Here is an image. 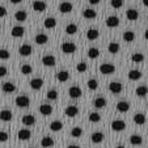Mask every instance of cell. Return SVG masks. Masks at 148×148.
Instances as JSON below:
<instances>
[{"instance_id":"bcb514c9","label":"cell","mask_w":148,"mask_h":148,"mask_svg":"<svg viewBox=\"0 0 148 148\" xmlns=\"http://www.w3.org/2000/svg\"><path fill=\"white\" fill-rule=\"evenodd\" d=\"M87 70H88V66L85 62H80V63H77V66H76V71H77V72H85Z\"/></svg>"},{"instance_id":"7a4b0ae2","label":"cell","mask_w":148,"mask_h":148,"mask_svg":"<svg viewBox=\"0 0 148 148\" xmlns=\"http://www.w3.org/2000/svg\"><path fill=\"white\" fill-rule=\"evenodd\" d=\"M98 70L102 75H113L115 72V66H113L112 63H102Z\"/></svg>"},{"instance_id":"c3c4849f","label":"cell","mask_w":148,"mask_h":148,"mask_svg":"<svg viewBox=\"0 0 148 148\" xmlns=\"http://www.w3.org/2000/svg\"><path fill=\"white\" fill-rule=\"evenodd\" d=\"M46 97H47L49 100H56V98H58V92H56L55 89H50L47 92V95H46Z\"/></svg>"},{"instance_id":"ba28073f","label":"cell","mask_w":148,"mask_h":148,"mask_svg":"<svg viewBox=\"0 0 148 148\" xmlns=\"http://www.w3.org/2000/svg\"><path fill=\"white\" fill-rule=\"evenodd\" d=\"M32 136V131L28 129H21L18 132H17V138L20 140H29Z\"/></svg>"},{"instance_id":"1f68e13d","label":"cell","mask_w":148,"mask_h":148,"mask_svg":"<svg viewBox=\"0 0 148 148\" xmlns=\"http://www.w3.org/2000/svg\"><path fill=\"white\" fill-rule=\"evenodd\" d=\"M83 16L85 17V18H88V20H92V18H96L97 13H96L95 9L87 8V9H84V11H83Z\"/></svg>"},{"instance_id":"6125c7cd","label":"cell","mask_w":148,"mask_h":148,"mask_svg":"<svg viewBox=\"0 0 148 148\" xmlns=\"http://www.w3.org/2000/svg\"><path fill=\"white\" fill-rule=\"evenodd\" d=\"M0 34H1V30H0Z\"/></svg>"},{"instance_id":"816d5d0a","label":"cell","mask_w":148,"mask_h":148,"mask_svg":"<svg viewBox=\"0 0 148 148\" xmlns=\"http://www.w3.org/2000/svg\"><path fill=\"white\" fill-rule=\"evenodd\" d=\"M7 13H8V12H7L5 7H1V5H0V18H1V17H5Z\"/></svg>"},{"instance_id":"9c48e42d","label":"cell","mask_w":148,"mask_h":148,"mask_svg":"<svg viewBox=\"0 0 148 148\" xmlns=\"http://www.w3.org/2000/svg\"><path fill=\"white\" fill-rule=\"evenodd\" d=\"M118 25H119V17L109 16L106 18V26H108V28H117Z\"/></svg>"},{"instance_id":"ffe728a7","label":"cell","mask_w":148,"mask_h":148,"mask_svg":"<svg viewBox=\"0 0 148 148\" xmlns=\"http://www.w3.org/2000/svg\"><path fill=\"white\" fill-rule=\"evenodd\" d=\"M68 79H70L68 71H59V72L56 73V80H58L59 83H66Z\"/></svg>"},{"instance_id":"8992f818","label":"cell","mask_w":148,"mask_h":148,"mask_svg":"<svg viewBox=\"0 0 148 148\" xmlns=\"http://www.w3.org/2000/svg\"><path fill=\"white\" fill-rule=\"evenodd\" d=\"M68 95H70L71 98H79L83 95V90H81V88L77 87V85H72V87L68 89Z\"/></svg>"},{"instance_id":"f546056e","label":"cell","mask_w":148,"mask_h":148,"mask_svg":"<svg viewBox=\"0 0 148 148\" xmlns=\"http://www.w3.org/2000/svg\"><path fill=\"white\" fill-rule=\"evenodd\" d=\"M43 25L46 29H54L56 26V20L54 17H47V18L43 21Z\"/></svg>"},{"instance_id":"6da1fadb","label":"cell","mask_w":148,"mask_h":148,"mask_svg":"<svg viewBox=\"0 0 148 148\" xmlns=\"http://www.w3.org/2000/svg\"><path fill=\"white\" fill-rule=\"evenodd\" d=\"M14 103H16L18 108H28L29 105H30V98L25 95L17 96L16 100H14Z\"/></svg>"},{"instance_id":"60d3db41","label":"cell","mask_w":148,"mask_h":148,"mask_svg":"<svg viewBox=\"0 0 148 148\" xmlns=\"http://www.w3.org/2000/svg\"><path fill=\"white\" fill-rule=\"evenodd\" d=\"M88 119H89V122H92V123H98L101 121V115L98 114V113H90Z\"/></svg>"},{"instance_id":"b9f144b4","label":"cell","mask_w":148,"mask_h":148,"mask_svg":"<svg viewBox=\"0 0 148 148\" xmlns=\"http://www.w3.org/2000/svg\"><path fill=\"white\" fill-rule=\"evenodd\" d=\"M87 85H88V88H89L90 90H96L98 88V81L96 80V79H89L88 83H87Z\"/></svg>"},{"instance_id":"f1b7e54d","label":"cell","mask_w":148,"mask_h":148,"mask_svg":"<svg viewBox=\"0 0 148 148\" xmlns=\"http://www.w3.org/2000/svg\"><path fill=\"white\" fill-rule=\"evenodd\" d=\"M98 36H100V32L97 29H89L87 32V39H89V41H96Z\"/></svg>"},{"instance_id":"91938a15","label":"cell","mask_w":148,"mask_h":148,"mask_svg":"<svg viewBox=\"0 0 148 148\" xmlns=\"http://www.w3.org/2000/svg\"><path fill=\"white\" fill-rule=\"evenodd\" d=\"M29 148H36V147H29Z\"/></svg>"},{"instance_id":"d6986e66","label":"cell","mask_w":148,"mask_h":148,"mask_svg":"<svg viewBox=\"0 0 148 148\" xmlns=\"http://www.w3.org/2000/svg\"><path fill=\"white\" fill-rule=\"evenodd\" d=\"M34 41H36L37 45H45V43H47L49 42V37L46 36V34H43V33H39V34H37L36 36Z\"/></svg>"},{"instance_id":"7402d4cb","label":"cell","mask_w":148,"mask_h":148,"mask_svg":"<svg viewBox=\"0 0 148 148\" xmlns=\"http://www.w3.org/2000/svg\"><path fill=\"white\" fill-rule=\"evenodd\" d=\"M14 18H16V21H18V23H23V21H25V20L28 18V13H26V11L20 9V11H17L16 13H14Z\"/></svg>"},{"instance_id":"f6af8a7d","label":"cell","mask_w":148,"mask_h":148,"mask_svg":"<svg viewBox=\"0 0 148 148\" xmlns=\"http://www.w3.org/2000/svg\"><path fill=\"white\" fill-rule=\"evenodd\" d=\"M11 58V53L5 49H0V59L1 60H7V59Z\"/></svg>"},{"instance_id":"e575fe53","label":"cell","mask_w":148,"mask_h":148,"mask_svg":"<svg viewBox=\"0 0 148 148\" xmlns=\"http://www.w3.org/2000/svg\"><path fill=\"white\" fill-rule=\"evenodd\" d=\"M135 93H136L138 97H144V96L148 95V88L145 85H140V87H138L135 89Z\"/></svg>"},{"instance_id":"f907efd6","label":"cell","mask_w":148,"mask_h":148,"mask_svg":"<svg viewBox=\"0 0 148 148\" xmlns=\"http://www.w3.org/2000/svg\"><path fill=\"white\" fill-rule=\"evenodd\" d=\"M7 73H8V70H7V67H4V66H0V77L5 76Z\"/></svg>"},{"instance_id":"cb8c5ba5","label":"cell","mask_w":148,"mask_h":148,"mask_svg":"<svg viewBox=\"0 0 148 148\" xmlns=\"http://www.w3.org/2000/svg\"><path fill=\"white\" fill-rule=\"evenodd\" d=\"M0 121H3V122H9L12 121V112L11 110H1L0 112Z\"/></svg>"},{"instance_id":"30bf717a","label":"cell","mask_w":148,"mask_h":148,"mask_svg":"<svg viewBox=\"0 0 148 148\" xmlns=\"http://www.w3.org/2000/svg\"><path fill=\"white\" fill-rule=\"evenodd\" d=\"M18 53H20V55H23V56H29L33 53V49H32L30 45H21L18 47Z\"/></svg>"},{"instance_id":"9a60e30c","label":"cell","mask_w":148,"mask_h":148,"mask_svg":"<svg viewBox=\"0 0 148 148\" xmlns=\"http://www.w3.org/2000/svg\"><path fill=\"white\" fill-rule=\"evenodd\" d=\"M103 139H105V135H103L102 132H100V131L93 132L92 136H90V140H92L95 144H100V143H102Z\"/></svg>"},{"instance_id":"484cf974","label":"cell","mask_w":148,"mask_h":148,"mask_svg":"<svg viewBox=\"0 0 148 148\" xmlns=\"http://www.w3.org/2000/svg\"><path fill=\"white\" fill-rule=\"evenodd\" d=\"M105 105H106V100L103 97H97L93 100V106L97 109H102V108H105Z\"/></svg>"},{"instance_id":"9f6ffc18","label":"cell","mask_w":148,"mask_h":148,"mask_svg":"<svg viewBox=\"0 0 148 148\" xmlns=\"http://www.w3.org/2000/svg\"><path fill=\"white\" fill-rule=\"evenodd\" d=\"M143 1V5L144 7H148V0H142Z\"/></svg>"},{"instance_id":"94428289","label":"cell","mask_w":148,"mask_h":148,"mask_svg":"<svg viewBox=\"0 0 148 148\" xmlns=\"http://www.w3.org/2000/svg\"><path fill=\"white\" fill-rule=\"evenodd\" d=\"M147 21H148V16H147Z\"/></svg>"},{"instance_id":"f35d334b","label":"cell","mask_w":148,"mask_h":148,"mask_svg":"<svg viewBox=\"0 0 148 148\" xmlns=\"http://www.w3.org/2000/svg\"><path fill=\"white\" fill-rule=\"evenodd\" d=\"M131 60L134 62V63H142V62L144 60V55H143L142 53H134L131 55Z\"/></svg>"},{"instance_id":"8d00e7d4","label":"cell","mask_w":148,"mask_h":148,"mask_svg":"<svg viewBox=\"0 0 148 148\" xmlns=\"http://www.w3.org/2000/svg\"><path fill=\"white\" fill-rule=\"evenodd\" d=\"M122 38H123V41L125 42H132L135 39V33L134 32H125L123 33V36H122Z\"/></svg>"},{"instance_id":"44dd1931","label":"cell","mask_w":148,"mask_h":148,"mask_svg":"<svg viewBox=\"0 0 148 148\" xmlns=\"http://www.w3.org/2000/svg\"><path fill=\"white\" fill-rule=\"evenodd\" d=\"M1 90H3L4 93H13L14 90H16V85H14L13 83H9V81H7V83L3 84Z\"/></svg>"},{"instance_id":"83f0119b","label":"cell","mask_w":148,"mask_h":148,"mask_svg":"<svg viewBox=\"0 0 148 148\" xmlns=\"http://www.w3.org/2000/svg\"><path fill=\"white\" fill-rule=\"evenodd\" d=\"M129 79L131 81H138L139 79H142V72L139 70H131L129 72Z\"/></svg>"},{"instance_id":"277c9868","label":"cell","mask_w":148,"mask_h":148,"mask_svg":"<svg viewBox=\"0 0 148 148\" xmlns=\"http://www.w3.org/2000/svg\"><path fill=\"white\" fill-rule=\"evenodd\" d=\"M125 129H126V122H125V121H122V119H114L112 122V130H113V131L119 132V131H123Z\"/></svg>"},{"instance_id":"2e32d148","label":"cell","mask_w":148,"mask_h":148,"mask_svg":"<svg viewBox=\"0 0 148 148\" xmlns=\"http://www.w3.org/2000/svg\"><path fill=\"white\" fill-rule=\"evenodd\" d=\"M117 110L119 113H127L130 110V102H127V101H119L117 103Z\"/></svg>"},{"instance_id":"3957f363","label":"cell","mask_w":148,"mask_h":148,"mask_svg":"<svg viewBox=\"0 0 148 148\" xmlns=\"http://www.w3.org/2000/svg\"><path fill=\"white\" fill-rule=\"evenodd\" d=\"M60 49L64 54H73L77 47H76V45L72 43V42H63L60 45Z\"/></svg>"},{"instance_id":"ac0fdd59","label":"cell","mask_w":148,"mask_h":148,"mask_svg":"<svg viewBox=\"0 0 148 148\" xmlns=\"http://www.w3.org/2000/svg\"><path fill=\"white\" fill-rule=\"evenodd\" d=\"M39 113L42 115H50L53 113V106L49 105V103H42L41 106H39Z\"/></svg>"},{"instance_id":"7bdbcfd3","label":"cell","mask_w":148,"mask_h":148,"mask_svg":"<svg viewBox=\"0 0 148 148\" xmlns=\"http://www.w3.org/2000/svg\"><path fill=\"white\" fill-rule=\"evenodd\" d=\"M81 135H83V129H81V127H73V129L71 130V136L80 138Z\"/></svg>"},{"instance_id":"7dc6e473","label":"cell","mask_w":148,"mask_h":148,"mask_svg":"<svg viewBox=\"0 0 148 148\" xmlns=\"http://www.w3.org/2000/svg\"><path fill=\"white\" fill-rule=\"evenodd\" d=\"M110 4L114 9H119L123 7V0H110Z\"/></svg>"},{"instance_id":"5bb4252c","label":"cell","mask_w":148,"mask_h":148,"mask_svg":"<svg viewBox=\"0 0 148 148\" xmlns=\"http://www.w3.org/2000/svg\"><path fill=\"white\" fill-rule=\"evenodd\" d=\"M30 87H32V89H34V90H39L43 87V80H42L41 77L33 79V80H30Z\"/></svg>"},{"instance_id":"d6a6232c","label":"cell","mask_w":148,"mask_h":148,"mask_svg":"<svg viewBox=\"0 0 148 148\" xmlns=\"http://www.w3.org/2000/svg\"><path fill=\"white\" fill-rule=\"evenodd\" d=\"M63 129V123L60 122V121H53V122L50 123V130L54 132L56 131H60V130Z\"/></svg>"},{"instance_id":"d590c367","label":"cell","mask_w":148,"mask_h":148,"mask_svg":"<svg viewBox=\"0 0 148 148\" xmlns=\"http://www.w3.org/2000/svg\"><path fill=\"white\" fill-rule=\"evenodd\" d=\"M119 43H117V42H110L109 46H108V51L110 54H117L119 51Z\"/></svg>"},{"instance_id":"4dcf8cb0","label":"cell","mask_w":148,"mask_h":148,"mask_svg":"<svg viewBox=\"0 0 148 148\" xmlns=\"http://www.w3.org/2000/svg\"><path fill=\"white\" fill-rule=\"evenodd\" d=\"M130 143H131L132 145H140L143 143V138H142V135H139V134H134V135H131L130 136Z\"/></svg>"},{"instance_id":"7c38bea8","label":"cell","mask_w":148,"mask_h":148,"mask_svg":"<svg viewBox=\"0 0 148 148\" xmlns=\"http://www.w3.org/2000/svg\"><path fill=\"white\" fill-rule=\"evenodd\" d=\"M42 63L46 67H54L55 66V58L53 55H45L42 56Z\"/></svg>"},{"instance_id":"8fae6325","label":"cell","mask_w":148,"mask_h":148,"mask_svg":"<svg viewBox=\"0 0 148 148\" xmlns=\"http://www.w3.org/2000/svg\"><path fill=\"white\" fill-rule=\"evenodd\" d=\"M72 4L70 3V1H62L60 4H59V11L62 12V13H70L71 11H72Z\"/></svg>"},{"instance_id":"4316f807","label":"cell","mask_w":148,"mask_h":148,"mask_svg":"<svg viewBox=\"0 0 148 148\" xmlns=\"http://www.w3.org/2000/svg\"><path fill=\"white\" fill-rule=\"evenodd\" d=\"M34 123H36V118H34V115L32 114H26L23 117V125L25 126H33Z\"/></svg>"},{"instance_id":"74e56055","label":"cell","mask_w":148,"mask_h":148,"mask_svg":"<svg viewBox=\"0 0 148 148\" xmlns=\"http://www.w3.org/2000/svg\"><path fill=\"white\" fill-rule=\"evenodd\" d=\"M98 55H100V50L97 47H90L88 50V58L89 59H96L98 58Z\"/></svg>"},{"instance_id":"f5cc1de1","label":"cell","mask_w":148,"mask_h":148,"mask_svg":"<svg viewBox=\"0 0 148 148\" xmlns=\"http://www.w3.org/2000/svg\"><path fill=\"white\" fill-rule=\"evenodd\" d=\"M89 1V4H92V5H96V4H98L101 1V0H88Z\"/></svg>"},{"instance_id":"5b68a950","label":"cell","mask_w":148,"mask_h":148,"mask_svg":"<svg viewBox=\"0 0 148 148\" xmlns=\"http://www.w3.org/2000/svg\"><path fill=\"white\" fill-rule=\"evenodd\" d=\"M123 89V85L119 83V81H112L109 84V90L113 93V95H119Z\"/></svg>"},{"instance_id":"d4e9b609","label":"cell","mask_w":148,"mask_h":148,"mask_svg":"<svg viewBox=\"0 0 148 148\" xmlns=\"http://www.w3.org/2000/svg\"><path fill=\"white\" fill-rule=\"evenodd\" d=\"M41 145L43 148L53 147V145H54V139H53V138H50V136H43L41 139Z\"/></svg>"},{"instance_id":"603a6c76","label":"cell","mask_w":148,"mask_h":148,"mask_svg":"<svg viewBox=\"0 0 148 148\" xmlns=\"http://www.w3.org/2000/svg\"><path fill=\"white\" fill-rule=\"evenodd\" d=\"M126 17H127V20H130V21H135V20H138V17H139V12H138L136 9L131 8L126 12Z\"/></svg>"},{"instance_id":"db71d44e","label":"cell","mask_w":148,"mask_h":148,"mask_svg":"<svg viewBox=\"0 0 148 148\" xmlns=\"http://www.w3.org/2000/svg\"><path fill=\"white\" fill-rule=\"evenodd\" d=\"M23 1V0H11V3H13V4H20Z\"/></svg>"},{"instance_id":"681fc988","label":"cell","mask_w":148,"mask_h":148,"mask_svg":"<svg viewBox=\"0 0 148 148\" xmlns=\"http://www.w3.org/2000/svg\"><path fill=\"white\" fill-rule=\"evenodd\" d=\"M9 139V135H8V132H5V131H0V143H4V142H7V140Z\"/></svg>"},{"instance_id":"ab89813d","label":"cell","mask_w":148,"mask_h":148,"mask_svg":"<svg viewBox=\"0 0 148 148\" xmlns=\"http://www.w3.org/2000/svg\"><path fill=\"white\" fill-rule=\"evenodd\" d=\"M76 32H77V26H76L75 24H68L67 28H66V33H67L68 36H73Z\"/></svg>"},{"instance_id":"680465c9","label":"cell","mask_w":148,"mask_h":148,"mask_svg":"<svg viewBox=\"0 0 148 148\" xmlns=\"http://www.w3.org/2000/svg\"><path fill=\"white\" fill-rule=\"evenodd\" d=\"M115 148H126L125 145H118V147H115Z\"/></svg>"},{"instance_id":"11a10c76","label":"cell","mask_w":148,"mask_h":148,"mask_svg":"<svg viewBox=\"0 0 148 148\" xmlns=\"http://www.w3.org/2000/svg\"><path fill=\"white\" fill-rule=\"evenodd\" d=\"M67 148H80V147H79V145H76V144H70Z\"/></svg>"},{"instance_id":"52a82bcc","label":"cell","mask_w":148,"mask_h":148,"mask_svg":"<svg viewBox=\"0 0 148 148\" xmlns=\"http://www.w3.org/2000/svg\"><path fill=\"white\" fill-rule=\"evenodd\" d=\"M64 114L67 115V117H70V118L76 117V115L79 114V108H77V106H75V105H70V106L66 108Z\"/></svg>"},{"instance_id":"6f0895ef","label":"cell","mask_w":148,"mask_h":148,"mask_svg":"<svg viewBox=\"0 0 148 148\" xmlns=\"http://www.w3.org/2000/svg\"><path fill=\"white\" fill-rule=\"evenodd\" d=\"M144 38H145V39H148V29L144 32Z\"/></svg>"},{"instance_id":"e0dca14e","label":"cell","mask_w":148,"mask_h":148,"mask_svg":"<svg viewBox=\"0 0 148 148\" xmlns=\"http://www.w3.org/2000/svg\"><path fill=\"white\" fill-rule=\"evenodd\" d=\"M24 33H25V29L23 28V26H13L12 28V37H14V38H20V37H23Z\"/></svg>"},{"instance_id":"836d02e7","label":"cell","mask_w":148,"mask_h":148,"mask_svg":"<svg viewBox=\"0 0 148 148\" xmlns=\"http://www.w3.org/2000/svg\"><path fill=\"white\" fill-rule=\"evenodd\" d=\"M145 121H147V119H145V115L142 114V113H136V114L134 115V122L136 123V125H139V126L144 125Z\"/></svg>"},{"instance_id":"ee69618b","label":"cell","mask_w":148,"mask_h":148,"mask_svg":"<svg viewBox=\"0 0 148 148\" xmlns=\"http://www.w3.org/2000/svg\"><path fill=\"white\" fill-rule=\"evenodd\" d=\"M20 71H21L24 75H29V73L33 72V68H32V66H29V64H23L20 67Z\"/></svg>"},{"instance_id":"4fadbf2b","label":"cell","mask_w":148,"mask_h":148,"mask_svg":"<svg viewBox=\"0 0 148 148\" xmlns=\"http://www.w3.org/2000/svg\"><path fill=\"white\" fill-rule=\"evenodd\" d=\"M47 5H46L45 1H41V0H36L33 3V9L36 12H45Z\"/></svg>"}]
</instances>
